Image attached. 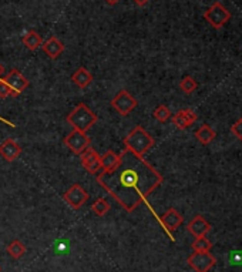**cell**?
I'll return each instance as SVG.
<instances>
[{
  "instance_id": "obj_1",
  "label": "cell",
  "mask_w": 242,
  "mask_h": 272,
  "mask_svg": "<svg viewBox=\"0 0 242 272\" xmlns=\"http://www.w3.org/2000/svg\"><path fill=\"white\" fill-rule=\"evenodd\" d=\"M97 182L123 210L133 212L163 184V175L144 157L124 148L117 164L97 175Z\"/></svg>"
},
{
  "instance_id": "obj_2",
  "label": "cell",
  "mask_w": 242,
  "mask_h": 272,
  "mask_svg": "<svg viewBox=\"0 0 242 272\" xmlns=\"http://www.w3.org/2000/svg\"><path fill=\"white\" fill-rule=\"evenodd\" d=\"M29 87V80L13 68L5 77H0V98L17 97Z\"/></svg>"
},
{
  "instance_id": "obj_3",
  "label": "cell",
  "mask_w": 242,
  "mask_h": 272,
  "mask_svg": "<svg viewBox=\"0 0 242 272\" xmlns=\"http://www.w3.org/2000/svg\"><path fill=\"white\" fill-rule=\"evenodd\" d=\"M97 120H99L97 114L90 110L84 103L77 104L66 117L67 124H70L73 130L82 131V133H87L97 123Z\"/></svg>"
},
{
  "instance_id": "obj_4",
  "label": "cell",
  "mask_w": 242,
  "mask_h": 272,
  "mask_svg": "<svg viewBox=\"0 0 242 272\" xmlns=\"http://www.w3.org/2000/svg\"><path fill=\"white\" fill-rule=\"evenodd\" d=\"M155 144L154 138L150 133H147L141 126H137L130 131L127 137L124 138V145L133 152L143 157L145 152L150 151L152 145Z\"/></svg>"
},
{
  "instance_id": "obj_5",
  "label": "cell",
  "mask_w": 242,
  "mask_h": 272,
  "mask_svg": "<svg viewBox=\"0 0 242 272\" xmlns=\"http://www.w3.org/2000/svg\"><path fill=\"white\" fill-rule=\"evenodd\" d=\"M204 19L214 29H221L231 19V12L221 2H214L212 6L204 13Z\"/></svg>"
},
{
  "instance_id": "obj_6",
  "label": "cell",
  "mask_w": 242,
  "mask_h": 272,
  "mask_svg": "<svg viewBox=\"0 0 242 272\" xmlns=\"http://www.w3.org/2000/svg\"><path fill=\"white\" fill-rule=\"evenodd\" d=\"M187 262L195 272H208L217 264V258L214 257L210 251L208 252L194 251L188 257Z\"/></svg>"
},
{
  "instance_id": "obj_7",
  "label": "cell",
  "mask_w": 242,
  "mask_h": 272,
  "mask_svg": "<svg viewBox=\"0 0 242 272\" xmlns=\"http://www.w3.org/2000/svg\"><path fill=\"white\" fill-rule=\"evenodd\" d=\"M63 143H64V145L67 147L70 151H73L74 154H77V156H80L87 147H90L91 140L90 137L87 136L86 133L73 130L70 134L64 137Z\"/></svg>"
},
{
  "instance_id": "obj_8",
  "label": "cell",
  "mask_w": 242,
  "mask_h": 272,
  "mask_svg": "<svg viewBox=\"0 0 242 272\" xmlns=\"http://www.w3.org/2000/svg\"><path fill=\"white\" fill-rule=\"evenodd\" d=\"M63 200L66 201V204L73 208V210H80L89 200V192L80 185V184H73L70 188L64 192Z\"/></svg>"
},
{
  "instance_id": "obj_9",
  "label": "cell",
  "mask_w": 242,
  "mask_h": 272,
  "mask_svg": "<svg viewBox=\"0 0 242 272\" xmlns=\"http://www.w3.org/2000/svg\"><path fill=\"white\" fill-rule=\"evenodd\" d=\"M137 104H138V101H137L136 98L133 97L127 90H121L120 93L111 100L113 108L117 113L120 114V115H123V117L129 115V114L136 108Z\"/></svg>"
},
{
  "instance_id": "obj_10",
  "label": "cell",
  "mask_w": 242,
  "mask_h": 272,
  "mask_svg": "<svg viewBox=\"0 0 242 272\" xmlns=\"http://www.w3.org/2000/svg\"><path fill=\"white\" fill-rule=\"evenodd\" d=\"M80 160H82V166L90 173V174H97L101 170V156L96 151L94 148L87 147L82 154H80Z\"/></svg>"
},
{
  "instance_id": "obj_11",
  "label": "cell",
  "mask_w": 242,
  "mask_h": 272,
  "mask_svg": "<svg viewBox=\"0 0 242 272\" xmlns=\"http://www.w3.org/2000/svg\"><path fill=\"white\" fill-rule=\"evenodd\" d=\"M182 221H184L182 215L177 211L175 208H168V210L161 215V218H159V222L163 224V227L166 228L167 232L170 235H171L173 231H175L177 228L181 225ZM171 238H173V235H171Z\"/></svg>"
},
{
  "instance_id": "obj_12",
  "label": "cell",
  "mask_w": 242,
  "mask_h": 272,
  "mask_svg": "<svg viewBox=\"0 0 242 272\" xmlns=\"http://www.w3.org/2000/svg\"><path fill=\"white\" fill-rule=\"evenodd\" d=\"M198 115L195 114L194 110L191 108H184V110H180L173 115V124L178 130H185L188 129L189 126H192L195 121H197Z\"/></svg>"
},
{
  "instance_id": "obj_13",
  "label": "cell",
  "mask_w": 242,
  "mask_h": 272,
  "mask_svg": "<svg viewBox=\"0 0 242 272\" xmlns=\"http://www.w3.org/2000/svg\"><path fill=\"white\" fill-rule=\"evenodd\" d=\"M20 154H22V147L13 138H6L0 144V156L8 163H13L15 160L19 159Z\"/></svg>"
},
{
  "instance_id": "obj_14",
  "label": "cell",
  "mask_w": 242,
  "mask_h": 272,
  "mask_svg": "<svg viewBox=\"0 0 242 272\" xmlns=\"http://www.w3.org/2000/svg\"><path fill=\"white\" fill-rule=\"evenodd\" d=\"M189 234H192L195 238L198 237H205L211 231V224L203 217V215H195L194 218L191 219L187 225Z\"/></svg>"
},
{
  "instance_id": "obj_15",
  "label": "cell",
  "mask_w": 242,
  "mask_h": 272,
  "mask_svg": "<svg viewBox=\"0 0 242 272\" xmlns=\"http://www.w3.org/2000/svg\"><path fill=\"white\" fill-rule=\"evenodd\" d=\"M42 49H43L45 54H47V57H50L52 60H56L64 52V45L56 36H50L46 42H43Z\"/></svg>"
},
{
  "instance_id": "obj_16",
  "label": "cell",
  "mask_w": 242,
  "mask_h": 272,
  "mask_svg": "<svg viewBox=\"0 0 242 272\" xmlns=\"http://www.w3.org/2000/svg\"><path fill=\"white\" fill-rule=\"evenodd\" d=\"M22 43L30 52H36L38 47H42L43 45V38L36 30H29L27 33H24V36L22 37Z\"/></svg>"
},
{
  "instance_id": "obj_17",
  "label": "cell",
  "mask_w": 242,
  "mask_h": 272,
  "mask_svg": "<svg viewBox=\"0 0 242 272\" xmlns=\"http://www.w3.org/2000/svg\"><path fill=\"white\" fill-rule=\"evenodd\" d=\"M71 80H73V83L76 84L77 87L86 89V87L93 82V74H91L90 71H89L86 67H80L77 68L76 71L73 73Z\"/></svg>"
},
{
  "instance_id": "obj_18",
  "label": "cell",
  "mask_w": 242,
  "mask_h": 272,
  "mask_svg": "<svg viewBox=\"0 0 242 272\" xmlns=\"http://www.w3.org/2000/svg\"><path fill=\"white\" fill-rule=\"evenodd\" d=\"M215 136H217L215 131H214L208 124H203V126L195 131V137H197V140L203 144V145H208L210 143H212Z\"/></svg>"
},
{
  "instance_id": "obj_19",
  "label": "cell",
  "mask_w": 242,
  "mask_h": 272,
  "mask_svg": "<svg viewBox=\"0 0 242 272\" xmlns=\"http://www.w3.org/2000/svg\"><path fill=\"white\" fill-rule=\"evenodd\" d=\"M8 252H9V255H10L12 258L19 259V258H22L23 255H24V252H26V247L23 245L22 241L15 240V241H12L8 245Z\"/></svg>"
},
{
  "instance_id": "obj_20",
  "label": "cell",
  "mask_w": 242,
  "mask_h": 272,
  "mask_svg": "<svg viewBox=\"0 0 242 272\" xmlns=\"http://www.w3.org/2000/svg\"><path fill=\"white\" fill-rule=\"evenodd\" d=\"M110 208H111V205L108 204L106 198H99V200H96L94 204L91 205V211L94 212L97 217H104L107 212L110 211Z\"/></svg>"
},
{
  "instance_id": "obj_21",
  "label": "cell",
  "mask_w": 242,
  "mask_h": 272,
  "mask_svg": "<svg viewBox=\"0 0 242 272\" xmlns=\"http://www.w3.org/2000/svg\"><path fill=\"white\" fill-rule=\"evenodd\" d=\"M117 161H118V154H115V152L111 151V150H108V151L101 157V170L106 171V170L113 168V167L117 164Z\"/></svg>"
},
{
  "instance_id": "obj_22",
  "label": "cell",
  "mask_w": 242,
  "mask_h": 272,
  "mask_svg": "<svg viewBox=\"0 0 242 272\" xmlns=\"http://www.w3.org/2000/svg\"><path fill=\"white\" fill-rule=\"evenodd\" d=\"M198 84L195 82V79L191 76H185L182 79L181 82H180V89L181 91H184L185 94H192L194 91L197 90Z\"/></svg>"
},
{
  "instance_id": "obj_23",
  "label": "cell",
  "mask_w": 242,
  "mask_h": 272,
  "mask_svg": "<svg viewBox=\"0 0 242 272\" xmlns=\"http://www.w3.org/2000/svg\"><path fill=\"white\" fill-rule=\"evenodd\" d=\"M192 250L194 251H201V252H208V251H211L212 248V242L208 240V238H205V237H198L195 238V241L192 242Z\"/></svg>"
},
{
  "instance_id": "obj_24",
  "label": "cell",
  "mask_w": 242,
  "mask_h": 272,
  "mask_svg": "<svg viewBox=\"0 0 242 272\" xmlns=\"http://www.w3.org/2000/svg\"><path fill=\"white\" fill-rule=\"evenodd\" d=\"M152 115H154V119L159 121V123H166V121H168V119L171 117V110L167 106H164V104H161V106H158L154 110Z\"/></svg>"
},
{
  "instance_id": "obj_25",
  "label": "cell",
  "mask_w": 242,
  "mask_h": 272,
  "mask_svg": "<svg viewBox=\"0 0 242 272\" xmlns=\"http://www.w3.org/2000/svg\"><path fill=\"white\" fill-rule=\"evenodd\" d=\"M231 133H232V136H235L239 141H242V119L239 120H236L231 126Z\"/></svg>"
},
{
  "instance_id": "obj_26",
  "label": "cell",
  "mask_w": 242,
  "mask_h": 272,
  "mask_svg": "<svg viewBox=\"0 0 242 272\" xmlns=\"http://www.w3.org/2000/svg\"><path fill=\"white\" fill-rule=\"evenodd\" d=\"M134 3H136L137 6H140V8H143V6H145L150 0H133Z\"/></svg>"
},
{
  "instance_id": "obj_27",
  "label": "cell",
  "mask_w": 242,
  "mask_h": 272,
  "mask_svg": "<svg viewBox=\"0 0 242 272\" xmlns=\"http://www.w3.org/2000/svg\"><path fill=\"white\" fill-rule=\"evenodd\" d=\"M104 2H106L107 5H110V6H115L120 0H104Z\"/></svg>"
},
{
  "instance_id": "obj_28",
  "label": "cell",
  "mask_w": 242,
  "mask_h": 272,
  "mask_svg": "<svg viewBox=\"0 0 242 272\" xmlns=\"http://www.w3.org/2000/svg\"><path fill=\"white\" fill-rule=\"evenodd\" d=\"M3 73H5V67H3V66L0 64V77L3 76Z\"/></svg>"
}]
</instances>
